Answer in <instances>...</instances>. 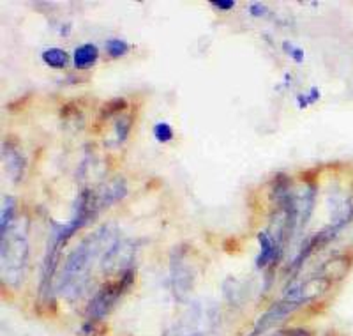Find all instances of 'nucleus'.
<instances>
[{"instance_id": "3", "label": "nucleus", "mask_w": 353, "mask_h": 336, "mask_svg": "<svg viewBox=\"0 0 353 336\" xmlns=\"http://www.w3.org/2000/svg\"><path fill=\"white\" fill-rule=\"evenodd\" d=\"M135 282V271L131 267L120 274V278L115 282H110L103 285L95 292L94 298L91 299L89 308H87V320H103L104 317L115 306V303L120 299V295L126 291H129Z\"/></svg>"}, {"instance_id": "12", "label": "nucleus", "mask_w": 353, "mask_h": 336, "mask_svg": "<svg viewBox=\"0 0 353 336\" xmlns=\"http://www.w3.org/2000/svg\"><path fill=\"white\" fill-rule=\"evenodd\" d=\"M106 52L111 58H120L129 54V45L124 39L111 38L106 41Z\"/></svg>"}, {"instance_id": "1", "label": "nucleus", "mask_w": 353, "mask_h": 336, "mask_svg": "<svg viewBox=\"0 0 353 336\" xmlns=\"http://www.w3.org/2000/svg\"><path fill=\"white\" fill-rule=\"evenodd\" d=\"M108 239H113V237L108 234L106 227H103L95 234L87 237L85 241H82V245L67 257L66 266L62 269V276L57 283V292L69 295V298L80 294V291L87 283L92 262L101 249L106 248Z\"/></svg>"}, {"instance_id": "13", "label": "nucleus", "mask_w": 353, "mask_h": 336, "mask_svg": "<svg viewBox=\"0 0 353 336\" xmlns=\"http://www.w3.org/2000/svg\"><path fill=\"white\" fill-rule=\"evenodd\" d=\"M154 138H156L159 144H168V142L173 140V128L168 124V122H157L152 129Z\"/></svg>"}, {"instance_id": "19", "label": "nucleus", "mask_w": 353, "mask_h": 336, "mask_svg": "<svg viewBox=\"0 0 353 336\" xmlns=\"http://www.w3.org/2000/svg\"><path fill=\"white\" fill-rule=\"evenodd\" d=\"M317 100H320V91H318V89H311V96H309V104H312Z\"/></svg>"}, {"instance_id": "6", "label": "nucleus", "mask_w": 353, "mask_h": 336, "mask_svg": "<svg viewBox=\"0 0 353 336\" xmlns=\"http://www.w3.org/2000/svg\"><path fill=\"white\" fill-rule=\"evenodd\" d=\"M258 241L262 246V251H260L258 258H256V266L265 267L269 262H277L280 260L281 249L275 246V243L272 241V237L267 232L258 234Z\"/></svg>"}, {"instance_id": "14", "label": "nucleus", "mask_w": 353, "mask_h": 336, "mask_svg": "<svg viewBox=\"0 0 353 336\" xmlns=\"http://www.w3.org/2000/svg\"><path fill=\"white\" fill-rule=\"evenodd\" d=\"M131 115H124V117H119L115 122V135H117V140L119 142H124L126 138H128L129 131H131Z\"/></svg>"}, {"instance_id": "5", "label": "nucleus", "mask_w": 353, "mask_h": 336, "mask_svg": "<svg viewBox=\"0 0 353 336\" xmlns=\"http://www.w3.org/2000/svg\"><path fill=\"white\" fill-rule=\"evenodd\" d=\"M2 149H4V161H5V166H8L9 175H11L14 183H18V181L23 177L25 159L23 156H21L20 149H18L16 140H12V138L4 140Z\"/></svg>"}, {"instance_id": "2", "label": "nucleus", "mask_w": 353, "mask_h": 336, "mask_svg": "<svg viewBox=\"0 0 353 336\" xmlns=\"http://www.w3.org/2000/svg\"><path fill=\"white\" fill-rule=\"evenodd\" d=\"M27 220H20L14 227L9 229L4 237H0L2 245V276L4 282L18 285L23 280V269L29 257V245H27Z\"/></svg>"}, {"instance_id": "17", "label": "nucleus", "mask_w": 353, "mask_h": 336, "mask_svg": "<svg viewBox=\"0 0 353 336\" xmlns=\"http://www.w3.org/2000/svg\"><path fill=\"white\" fill-rule=\"evenodd\" d=\"M283 46L288 50L286 54H288V55H292L293 60H295L297 64H300V63H302V60H304V52L300 50V48H293L292 45H288V41H284Z\"/></svg>"}, {"instance_id": "8", "label": "nucleus", "mask_w": 353, "mask_h": 336, "mask_svg": "<svg viewBox=\"0 0 353 336\" xmlns=\"http://www.w3.org/2000/svg\"><path fill=\"white\" fill-rule=\"evenodd\" d=\"M128 193V188H126V183L124 179H115L113 183H110L106 186V190L103 193H98L99 195V203H101V209L108 208L111 203H115L117 200L124 199Z\"/></svg>"}, {"instance_id": "4", "label": "nucleus", "mask_w": 353, "mask_h": 336, "mask_svg": "<svg viewBox=\"0 0 353 336\" xmlns=\"http://www.w3.org/2000/svg\"><path fill=\"white\" fill-rule=\"evenodd\" d=\"M299 306H300V303H295V301H288V299H284V301H281V303L274 304L271 310L265 311V313L260 317L258 322H256V326H255V329H253V335L251 336H260L262 333H265L267 329H271L274 324L281 322L284 317L290 315V313H292L293 310H297Z\"/></svg>"}, {"instance_id": "15", "label": "nucleus", "mask_w": 353, "mask_h": 336, "mask_svg": "<svg viewBox=\"0 0 353 336\" xmlns=\"http://www.w3.org/2000/svg\"><path fill=\"white\" fill-rule=\"evenodd\" d=\"M103 331H104V326L101 320H87V322L82 326V335L85 336L101 335Z\"/></svg>"}, {"instance_id": "10", "label": "nucleus", "mask_w": 353, "mask_h": 336, "mask_svg": "<svg viewBox=\"0 0 353 336\" xmlns=\"http://www.w3.org/2000/svg\"><path fill=\"white\" fill-rule=\"evenodd\" d=\"M14 211H16V199L11 195L4 197V208H2V216H0V237H4L9 232V225H11Z\"/></svg>"}, {"instance_id": "7", "label": "nucleus", "mask_w": 353, "mask_h": 336, "mask_svg": "<svg viewBox=\"0 0 353 336\" xmlns=\"http://www.w3.org/2000/svg\"><path fill=\"white\" fill-rule=\"evenodd\" d=\"M98 58H99L98 46L92 45V43H85V45L78 46V48L74 50L73 64L76 69H91Z\"/></svg>"}, {"instance_id": "9", "label": "nucleus", "mask_w": 353, "mask_h": 336, "mask_svg": "<svg viewBox=\"0 0 353 336\" xmlns=\"http://www.w3.org/2000/svg\"><path fill=\"white\" fill-rule=\"evenodd\" d=\"M41 58L46 66L54 67V69H64L69 63V55L62 48H46L41 54Z\"/></svg>"}, {"instance_id": "18", "label": "nucleus", "mask_w": 353, "mask_h": 336, "mask_svg": "<svg viewBox=\"0 0 353 336\" xmlns=\"http://www.w3.org/2000/svg\"><path fill=\"white\" fill-rule=\"evenodd\" d=\"M267 13H269L267 5H263V4H251L249 5V14H251V16L262 18V16H265V14H267Z\"/></svg>"}, {"instance_id": "11", "label": "nucleus", "mask_w": 353, "mask_h": 336, "mask_svg": "<svg viewBox=\"0 0 353 336\" xmlns=\"http://www.w3.org/2000/svg\"><path fill=\"white\" fill-rule=\"evenodd\" d=\"M128 108V101L124 98H113V100L108 101L103 108H101V113H99V121H104V119H111L117 113H122L124 110Z\"/></svg>"}, {"instance_id": "16", "label": "nucleus", "mask_w": 353, "mask_h": 336, "mask_svg": "<svg viewBox=\"0 0 353 336\" xmlns=\"http://www.w3.org/2000/svg\"><path fill=\"white\" fill-rule=\"evenodd\" d=\"M210 5L218 11H230L235 8V0H210Z\"/></svg>"}]
</instances>
